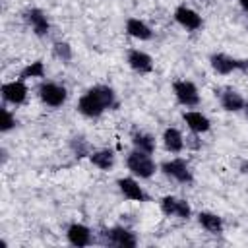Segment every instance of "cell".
<instances>
[{"instance_id":"1","label":"cell","mask_w":248,"mask_h":248,"mask_svg":"<svg viewBox=\"0 0 248 248\" xmlns=\"http://www.w3.org/2000/svg\"><path fill=\"white\" fill-rule=\"evenodd\" d=\"M112 107H116V95L108 85H93L78 101V110L87 118H97Z\"/></svg>"},{"instance_id":"2","label":"cell","mask_w":248,"mask_h":248,"mask_svg":"<svg viewBox=\"0 0 248 248\" xmlns=\"http://www.w3.org/2000/svg\"><path fill=\"white\" fill-rule=\"evenodd\" d=\"M126 167L134 176H140V178H151L157 170V165L151 159V153H145V151H140V149H134V151L128 153Z\"/></svg>"},{"instance_id":"3","label":"cell","mask_w":248,"mask_h":248,"mask_svg":"<svg viewBox=\"0 0 248 248\" xmlns=\"http://www.w3.org/2000/svg\"><path fill=\"white\" fill-rule=\"evenodd\" d=\"M209 64L211 68L221 74V76H227V74H232L236 70H248V58H232L225 52H213L209 56Z\"/></svg>"},{"instance_id":"4","label":"cell","mask_w":248,"mask_h":248,"mask_svg":"<svg viewBox=\"0 0 248 248\" xmlns=\"http://www.w3.org/2000/svg\"><path fill=\"white\" fill-rule=\"evenodd\" d=\"M39 93V99L48 105V107H62L68 99V91L64 85L56 83V81H43L37 89Z\"/></svg>"},{"instance_id":"5","label":"cell","mask_w":248,"mask_h":248,"mask_svg":"<svg viewBox=\"0 0 248 248\" xmlns=\"http://www.w3.org/2000/svg\"><path fill=\"white\" fill-rule=\"evenodd\" d=\"M161 170H163L165 176H169V178H172V180H176L180 184H190L194 180V174H192L190 165L184 159H178V157L165 161L161 165Z\"/></svg>"},{"instance_id":"6","label":"cell","mask_w":248,"mask_h":248,"mask_svg":"<svg viewBox=\"0 0 248 248\" xmlns=\"http://www.w3.org/2000/svg\"><path fill=\"white\" fill-rule=\"evenodd\" d=\"M103 242L108 246H118V248H134L138 244V238L126 227H112V229L103 231Z\"/></svg>"},{"instance_id":"7","label":"cell","mask_w":248,"mask_h":248,"mask_svg":"<svg viewBox=\"0 0 248 248\" xmlns=\"http://www.w3.org/2000/svg\"><path fill=\"white\" fill-rule=\"evenodd\" d=\"M172 93L176 101L184 107H198L200 105V93L198 87L188 79H176L172 83Z\"/></svg>"},{"instance_id":"8","label":"cell","mask_w":248,"mask_h":248,"mask_svg":"<svg viewBox=\"0 0 248 248\" xmlns=\"http://www.w3.org/2000/svg\"><path fill=\"white\" fill-rule=\"evenodd\" d=\"M161 211L167 217H178V219H188L192 215V207L188 205L186 200H180L176 196H163L159 200Z\"/></svg>"},{"instance_id":"9","label":"cell","mask_w":248,"mask_h":248,"mask_svg":"<svg viewBox=\"0 0 248 248\" xmlns=\"http://www.w3.org/2000/svg\"><path fill=\"white\" fill-rule=\"evenodd\" d=\"M23 17H25L27 25L31 27V31H33L37 37H46V35H48L50 23H48V17H46V14H45L43 10H39V8H29V10H25Z\"/></svg>"},{"instance_id":"10","label":"cell","mask_w":248,"mask_h":248,"mask_svg":"<svg viewBox=\"0 0 248 248\" xmlns=\"http://www.w3.org/2000/svg\"><path fill=\"white\" fill-rule=\"evenodd\" d=\"M174 19H176V23H178L180 27H184L186 31H198V29L203 25L202 16H200L196 10L188 8V6H178V8L174 10Z\"/></svg>"},{"instance_id":"11","label":"cell","mask_w":248,"mask_h":248,"mask_svg":"<svg viewBox=\"0 0 248 248\" xmlns=\"http://www.w3.org/2000/svg\"><path fill=\"white\" fill-rule=\"evenodd\" d=\"M126 62H128V66H130L134 72H138V74H149V72H153V58H151L147 52L140 50V48L128 50Z\"/></svg>"},{"instance_id":"12","label":"cell","mask_w":248,"mask_h":248,"mask_svg":"<svg viewBox=\"0 0 248 248\" xmlns=\"http://www.w3.org/2000/svg\"><path fill=\"white\" fill-rule=\"evenodd\" d=\"M2 97L6 103L12 105H21L27 99V85L23 83V79H14L2 85Z\"/></svg>"},{"instance_id":"13","label":"cell","mask_w":248,"mask_h":248,"mask_svg":"<svg viewBox=\"0 0 248 248\" xmlns=\"http://www.w3.org/2000/svg\"><path fill=\"white\" fill-rule=\"evenodd\" d=\"M116 184H118L120 192L124 194V198H128V200H132V202H147V200H149V196H147L145 190L140 186V182H136V180L130 178V176L118 178Z\"/></svg>"},{"instance_id":"14","label":"cell","mask_w":248,"mask_h":248,"mask_svg":"<svg viewBox=\"0 0 248 248\" xmlns=\"http://www.w3.org/2000/svg\"><path fill=\"white\" fill-rule=\"evenodd\" d=\"M66 238L72 246H89L93 242V234L89 231V227L81 225V223H72L66 231Z\"/></svg>"},{"instance_id":"15","label":"cell","mask_w":248,"mask_h":248,"mask_svg":"<svg viewBox=\"0 0 248 248\" xmlns=\"http://www.w3.org/2000/svg\"><path fill=\"white\" fill-rule=\"evenodd\" d=\"M182 118H184L186 126H188L194 134H203V132H207V130L211 128L209 118H207L203 112H200V110H186V112L182 114Z\"/></svg>"},{"instance_id":"16","label":"cell","mask_w":248,"mask_h":248,"mask_svg":"<svg viewBox=\"0 0 248 248\" xmlns=\"http://www.w3.org/2000/svg\"><path fill=\"white\" fill-rule=\"evenodd\" d=\"M219 101H221V107L225 108V110H229V112H238V110H242L244 108V97L238 93V91H234V89H223L221 93H219Z\"/></svg>"},{"instance_id":"17","label":"cell","mask_w":248,"mask_h":248,"mask_svg":"<svg viewBox=\"0 0 248 248\" xmlns=\"http://www.w3.org/2000/svg\"><path fill=\"white\" fill-rule=\"evenodd\" d=\"M126 33H128L130 37L138 39V41H149V39L153 37L151 27H149L145 21L138 19V17H130V19L126 21Z\"/></svg>"},{"instance_id":"18","label":"cell","mask_w":248,"mask_h":248,"mask_svg":"<svg viewBox=\"0 0 248 248\" xmlns=\"http://www.w3.org/2000/svg\"><path fill=\"white\" fill-rule=\"evenodd\" d=\"M163 143L165 149L170 153H180L184 149V136L180 134L178 128H167L163 132Z\"/></svg>"},{"instance_id":"19","label":"cell","mask_w":248,"mask_h":248,"mask_svg":"<svg viewBox=\"0 0 248 248\" xmlns=\"http://www.w3.org/2000/svg\"><path fill=\"white\" fill-rule=\"evenodd\" d=\"M198 223L211 234H219L223 232V219L217 215V213H211V211H200L198 213Z\"/></svg>"},{"instance_id":"20","label":"cell","mask_w":248,"mask_h":248,"mask_svg":"<svg viewBox=\"0 0 248 248\" xmlns=\"http://www.w3.org/2000/svg\"><path fill=\"white\" fill-rule=\"evenodd\" d=\"M89 159H91V163H93L97 169H101V170H108V169H112V165H114V153H112L110 149L91 151Z\"/></svg>"},{"instance_id":"21","label":"cell","mask_w":248,"mask_h":248,"mask_svg":"<svg viewBox=\"0 0 248 248\" xmlns=\"http://www.w3.org/2000/svg\"><path fill=\"white\" fill-rule=\"evenodd\" d=\"M132 143H134V149H140L145 153H153V149H155V138L145 132H134Z\"/></svg>"},{"instance_id":"22","label":"cell","mask_w":248,"mask_h":248,"mask_svg":"<svg viewBox=\"0 0 248 248\" xmlns=\"http://www.w3.org/2000/svg\"><path fill=\"white\" fill-rule=\"evenodd\" d=\"M29 78H45V64L41 62V60H35V62H31V64H27L23 70H21V74H19V79H29Z\"/></svg>"},{"instance_id":"23","label":"cell","mask_w":248,"mask_h":248,"mask_svg":"<svg viewBox=\"0 0 248 248\" xmlns=\"http://www.w3.org/2000/svg\"><path fill=\"white\" fill-rule=\"evenodd\" d=\"M52 52H54V56H56L58 60H62V62H70V60H72V46H70L68 43H62V41L54 43Z\"/></svg>"},{"instance_id":"24","label":"cell","mask_w":248,"mask_h":248,"mask_svg":"<svg viewBox=\"0 0 248 248\" xmlns=\"http://www.w3.org/2000/svg\"><path fill=\"white\" fill-rule=\"evenodd\" d=\"M72 151L76 153V157H83V155H91V149H89V143L83 140V138H74L72 140Z\"/></svg>"},{"instance_id":"25","label":"cell","mask_w":248,"mask_h":248,"mask_svg":"<svg viewBox=\"0 0 248 248\" xmlns=\"http://www.w3.org/2000/svg\"><path fill=\"white\" fill-rule=\"evenodd\" d=\"M14 126H16V116H14L8 108H2V122H0V130H2V132H10Z\"/></svg>"},{"instance_id":"26","label":"cell","mask_w":248,"mask_h":248,"mask_svg":"<svg viewBox=\"0 0 248 248\" xmlns=\"http://www.w3.org/2000/svg\"><path fill=\"white\" fill-rule=\"evenodd\" d=\"M240 172L248 174V161H242V163H240Z\"/></svg>"},{"instance_id":"27","label":"cell","mask_w":248,"mask_h":248,"mask_svg":"<svg viewBox=\"0 0 248 248\" xmlns=\"http://www.w3.org/2000/svg\"><path fill=\"white\" fill-rule=\"evenodd\" d=\"M238 4H240V8L244 10V12H248V0H236Z\"/></svg>"},{"instance_id":"28","label":"cell","mask_w":248,"mask_h":248,"mask_svg":"<svg viewBox=\"0 0 248 248\" xmlns=\"http://www.w3.org/2000/svg\"><path fill=\"white\" fill-rule=\"evenodd\" d=\"M242 110H244V114H246V118H248V101L244 103V108H242Z\"/></svg>"}]
</instances>
